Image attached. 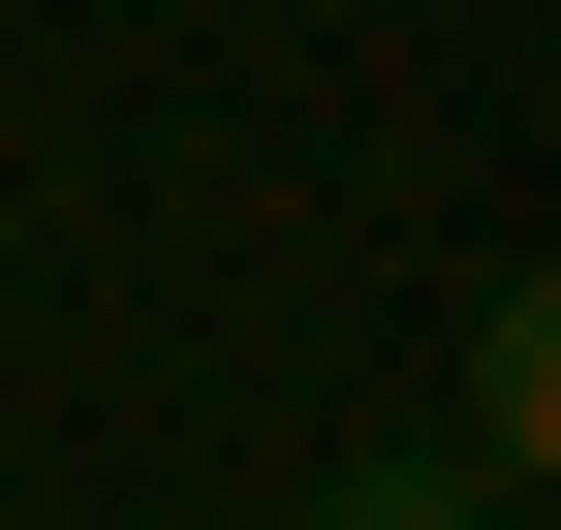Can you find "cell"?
<instances>
[{"instance_id":"1","label":"cell","mask_w":561,"mask_h":530,"mask_svg":"<svg viewBox=\"0 0 561 530\" xmlns=\"http://www.w3.org/2000/svg\"><path fill=\"white\" fill-rule=\"evenodd\" d=\"M437 469H500V499L561 469V312L530 281H468V437H437Z\"/></svg>"},{"instance_id":"2","label":"cell","mask_w":561,"mask_h":530,"mask_svg":"<svg viewBox=\"0 0 561 530\" xmlns=\"http://www.w3.org/2000/svg\"><path fill=\"white\" fill-rule=\"evenodd\" d=\"M312 530H530V499H500V469H343Z\"/></svg>"}]
</instances>
